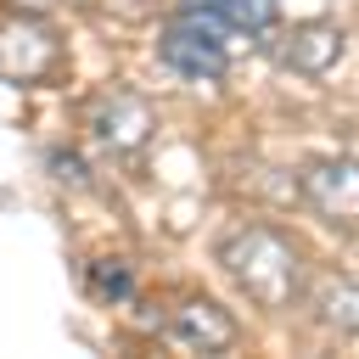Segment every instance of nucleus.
I'll list each match as a JSON object with an SVG mask.
<instances>
[{
  "label": "nucleus",
  "mask_w": 359,
  "mask_h": 359,
  "mask_svg": "<svg viewBox=\"0 0 359 359\" xmlns=\"http://www.w3.org/2000/svg\"><path fill=\"white\" fill-rule=\"evenodd\" d=\"M219 264H224V275H230L258 309H286V303L297 297V286H303V258H297V247H292L280 230H269V224H241V230L219 247Z\"/></svg>",
  "instance_id": "f257e3e1"
},
{
  "label": "nucleus",
  "mask_w": 359,
  "mask_h": 359,
  "mask_svg": "<svg viewBox=\"0 0 359 359\" xmlns=\"http://www.w3.org/2000/svg\"><path fill=\"white\" fill-rule=\"evenodd\" d=\"M157 56H163L174 73H185V79H224V67H230L224 28H219L213 17H202V11L168 22L163 39H157Z\"/></svg>",
  "instance_id": "f03ea898"
},
{
  "label": "nucleus",
  "mask_w": 359,
  "mask_h": 359,
  "mask_svg": "<svg viewBox=\"0 0 359 359\" xmlns=\"http://www.w3.org/2000/svg\"><path fill=\"white\" fill-rule=\"evenodd\" d=\"M303 202L331 224H359V157H314L297 174Z\"/></svg>",
  "instance_id": "7ed1b4c3"
},
{
  "label": "nucleus",
  "mask_w": 359,
  "mask_h": 359,
  "mask_svg": "<svg viewBox=\"0 0 359 359\" xmlns=\"http://www.w3.org/2000/svg\"><path fill=\"white\" fill-rule=\"evenodd\" d=\"M50 67H56V34L45 22H34L28 11L0 22V73L11 84H39Z\"/></svg>",
  "instance_id": "20e7f679"
},
{
  "label": "nucleus",
  "mask_w": 359,
  "mask_h": 359,
  "mask_svg": "<svg viewBox=\"0 0 359 359\" xmlns=\"http://www.w3.org/2000/svg\"><path fill=\"white\" fill-rule=\"evenodd\" d=\"M90 129H95V140L107 151H140L151 140V129H157V112L135 90H112V95H101L90 107Z\"/></svg>",
  "instance_id": "39448f33"
},
{
  "label": "nucleus",
  "mask_w": 359,
  "mask_h": 359,
  "mask_svg": "<svg viewBox=\"0 0 359 359\" xmlns=\"http://www.w3.org/2000/svg\"><path fill=\"white\" fill-rule=\"evenodd\" d=\"M163 342L168 348H185V353H219V348L236 342V320L213 297H191V303H180L163 320Z\"/></svg>",
  "instance_id": "423d86ee"
},
{
  "label": "nucleus",
  "mask_w": 359,
  "mask_h": 359,
  "mask_svg": "<svg viewBox=\"0 0 359 359\" xmlns=\"http://www.w3.org/2000/svg\"><path fill=\"white\" fill-rule=\"evenodd\" d=\"M275 56H280L286 67H297V73H325V67H337V56H342V34H337L331 22H303L297 34H286V39L275 45Z\"/></svg>",
  "instance_id": "0eeeda50"
},
{
  "label": "nucleus",
  "mask_w": 359,
  "mask_h": 359,
  "mask_svg": "<svg viewBox=\"0 0 359 359\" xmlns=\"http://www.w3.org/2000/svg\"><path fill=\"white\" fill-rule=\"evenodd\" d=\"M191 11L213 17L219 28H236V34H269L275 17H280V0H191Z\"/></svg>",
  "instance_id": "6e6552de"
},
{
  "label": "nucleus",
  "mask_w": 359,
  "mask_h": 359,
  "mask_svg": "<svg viewBox=\"0 0 359 359\" xmlns=\"http://www.w3.org/2000/svg\"><path fill=\"white\" fill-rule=\"evenodd\" d=\"M314 314H320L331 331H359V280H348V275H320V286H314Z\"/></svg>",
  "instance_id": "1a4fd4ad"
},
{
  "label": "nucleus",
  "mask_w": 359,
  "mask_h": 359,
  "mask_svg": "<svg viewBox=\"0 0 359 359\" xmlns=\"http://www.w3.org/2000/svg\"><path fill=\"white\" fill-rule=\"evenodd\" d=\"M90 280H95V286H101V292H107V297H129V286H135V275H129V269H123V264H118V258H101V264H95V275H90Z\"/></svg>",
  "instance_id": "9d476101"
},
{
  "label": "nucleus",
  "mask_w": 359,
  "mask_h": 359,
  "mask_svg": "<svg viewBox=\"0 0 359 359\" xmlns=\"http://www.w3.org/2000/svg\"><path fill=\"white\" fill-rule=\"evenodd\" d=\"M17 11H28V17H39V11H50V6H62V0H11Z\"/></svg>",
  "instance_id": "9b49d317"
}]
</instances>
